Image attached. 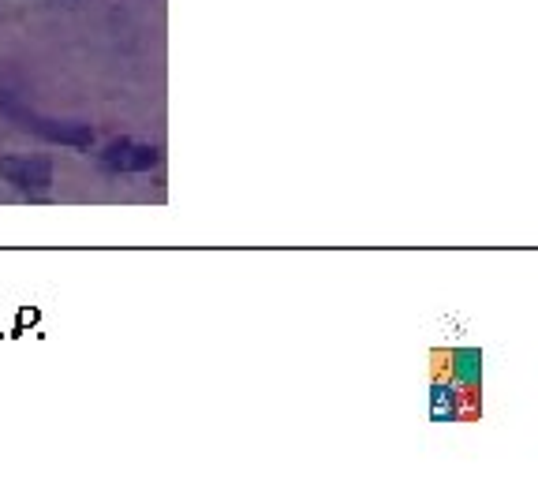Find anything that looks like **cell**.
<instances>
[{
  "instance_id": "obj_1",
  "label": "cell",
  "mask_w": 538,
  "mask_h": 504,
  "mask_svg": "<svg viewBox=\"0 0 538 504\" xmlns=\"http://www.w3.org/2000/svg\"><path fill=\"white\" fill-rule=\"evenodd\" d=\"M0 112H4V116H8V120L19 127V131H30V135H38V139H45V142H60V146H75V150L94 146V127H90V124L42 116V112L27 109L23 101L8 98V94H0Z\"/></svg>"
},
{
  "instance_id": "obj_2",
  "label": "cell",
  "mask_w": 538,
  "mask_h": 504,
  "mask_svg": "<svg viewBox=\"0 0 538 504\" xmlns=\"http://www.w3.org/2000/svg\"><path fill=\"white\" fill-rule=\"evenodd\" d=\"M0 176L15 191H30V195L53 187V165L45 157H0Z\"/></svg>"
},
{
  "instance_id": "obj_3",
  "label": "cell",
  "mask_w": 538,
  "mask_h": 504,
  "mask_svg": "<svg viewBox=\"0 0 538 504\" xmlns=\"http://www.w3.org/2000/svg\"><path fill=\"white\" fill-rule=\"evenodd\" d=\"M101 165L113 168V172H150V168L161 165V154H157V146H150V142L116 139L105 146Z\"/></svg>"
}]
</instances>
